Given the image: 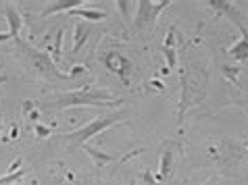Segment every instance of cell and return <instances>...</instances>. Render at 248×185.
Wrapping results in <instances>:
<instances>
[{"mask_svg": "<svg viewBox=\"0 0 248 185\" xmlns=\"http://www.w3.org/2000/svg\"><path fill=\"white\" fill-rule=\"evenodd\" d=\"M132 185H134V183H132Z\"/></svg>", "mask_w": 248, "mask_h": 185, "instance_id": "cb8c5ba5", "label": "cell"}, {"mask_svg": "<svg viewBox=\"0 0 248 185\" xmlns=\"http://www.w3.org/2000/svg\"><path fill=\"white\" fill-rule=\"evenodd\" d=\"M84 152L94 160L96 167H105V164L115 160L113 154H107V152H102V150H98V148H92V146H84Z\"/></svg>", "mask_w": 248, "mask_h": 185, "instance_id": "7c38bea8", "label": "cell"}, {"mask_svg": "<svg viewBox=\"0 0 248 185\" xmlns=\"http://www.w3.org/2000/svg\"><path fill=\"white\" fill-rule=\"evenodd\" d=\"M123 102V98H115L108 92H94L88 87L75 92H63L54 98H48L44 104L50 108H73V106H100V108H117Z\"/></svg>", "mask_w": 248, "mask_h": 185, "instance_id": "6da1fadb", "label": "cell"}, {"mask_svg": "<svg viewBox=\"0 0 248 185\" xmlns=\"http://www.w3.org/2000/svg\"><path fill=\"white\" fill-rule=\"evenodd\" d=\"M67 15L84 17V19H88V21H100V19H107V11H100V9H84V6H78V9L67 11Z\"/></svg>", "mask_w": 248, "mask_h": 185, "instance_id": "9c48e42d", "label": "cell"}, {"mask_svg": "<svg viewBox=\"0 0 248 185\" xmlns=\"http://www.w3.org/2000/svg\"><path fill=\"white\" fill-rule=\"evenodd\" d=\"M209 4H211V9H215L219 13V15H225L230 21L236 23L242 36H248V29H246V25H244V19H242V15H240V11H238L236 4L227 2V0H209Z\"/></svg>", "mask_w": 248, "mask_h": 185, "instance_id": "5b68a950", "label": "cell"}, {"mask_svg": "<svg viewBox=\"0 0 248 185\" xmlns=\"http://www.w3.org/2000/svg\"><path fill=\"white\" fill-rule=\"evenodd\" d=\"M221 71L225 73V77H227V79L236 81V75H238V67H233V69H232V67H223Z\"/></svg>", "mask_w": 248, "mask_h": 185, "instance_id": "d6986e66", "label": "cell"}, {"mask_svg": "<svg viewBox=\"0 0 248 185\" xmlns=\"http://www.w3.org/2000/svg\"><path fill=\"white\" fill-rule=\"evenodd\" d=\"M171 2L169 0H163V2H150V0H140L136 2V21H134V27L136 29H142V27H153L158 13L163 9H167Z\"/></svg>", "mask_w": 248, "mask_h": 185, "instance_id": "277c9868", "label": "cell"}, {"mask_svg": "<svg viewBox=\"0 0 248 185\" xmlns=\"http://www.w3.org/2000/svg\"><path fill=\"white\" fill-rule=\"evenodd\" d=\"M117 9H121V15L125 21H132V11L129 9H136V2H129V0H119L117 2Z\"/></svg>", "mask_w": 248, "mask_h": 185, "instance_id": "5bb4252c", "label": "cell"}, {"mask_svg": "<svg viewBox=\"0 0 248 185\" xmlns=\"http://www.w3.org/2000/svg\"><path fill=\"white\" fill-rule=\"evenodd\" d=\"M81 2L79 0H59V2H50L42 11V17H48V15H54V13H61V11H71V9H78Z\"/></svg>", "mask_w": 248, "mask_h": 185, "instance_id": "30bf717a", "label": "cell"}, {"mask_svg": "<svg viewBox=\"0 0 248 185\" xmlns=\"http://www.w3.org/2000/svg\"><path fill=\"white\" fill-rule=\"evenodd\" d=\"M33 131H36L38 135V140H44V138H50V129L44 127V125H40V123H33Z\"/></svg>", "mask_w": 248, "mask_h": 185, "instance_id": "ac0fdd59", "label": "cell"}, {"mask_svg": "<svg viewBox=\"0 0 248 185\" xmlns=\"http://www.w3.org/2000/svg\"><path fill=\"white\" fill-rule=\"evenodd\" d=\"M17 44H21L23 48V54L27 58H30V63L31 67L36 69V73L40 75V77H44L48 81H69V79H73V75L71 73H61L57 67H54V60L52 57L48 52H42V50H38V48H31V46H27L25 42H21V40H17Z\"/></svg>", "mask_w": 248, "mask_h": 185, "instance_id": "3957f363", "label": "cell"}, {"mask_svg": "<svg viewBox=\"0 0 248 185\" xmlns=\"http://www.w3.org/2000/svg\"><path fill=\"white\" fill-rule=\"evenodd\" d=\"M6 21H9V33H11V38L15 40H21L19 38V33H21V27H23V19L21 15H19V11H15L13 6L6 4Z\"/></svg>", "mask_w": 248, "mask_h": 185, "instance_id": "52a82bcc", "label": "cell"}, {"mask_svg": "<svg viewBox=\"0 0 248 185\" xmlns=\"http://www.w3.org/2000/svg\"><path fill=\"white\" fill-rule=\"evenodd\" d=\"M127 113L125 111H115V113H108L105 116H100V119H94L92 123H88L86 127L78 129V131H69V133H63V140L69 142L73 148H84L86 142L94 138V135H98L100 131H105V129L113 127L115 123H119L121 119H125Z\"/></svg>", "mask_w": 248, "mask_h": 185, "instance_id": "7a4b0ae2", "label": "cell"}, {"mask_svg": "<svg viewBox=\"0 0 248 185\" xmlns=\"http://www.w3.org/2000/svg\"><path fill=\"white\" fill-rule=\"evenodd\" d=\"M23 175H25V169H19L17 173H9L6 177H0V185H11V183H15V181L21 179Z\"/></svg>", "mask_w": 248, "mask_h": 185, "instance_id": "2e32d148", "label": "cell"}, {"mask_svg": "<svg viewBox=\"0 0 248 185\" xmlns=\"http://www.w3.org/2000/svg\"><path fill=\"white\" fill-rule=\"evenodd\" d=\"M61 48H63V29L57 33L54 38V44H52V60H59L61 58Z\"/></svg>", "mask_w": 248, "mask_h": 185, "instance_id": "9a60e30c", "label": "cell"}, {"mask_svg": "<svg viewBox=\"0 0 248 185\" xmlns=\"http://www.w3.org/2000/svg\"><path fill=\"white\" fill-rule=\"evenodd\" d=\"M163 52H165V58H167L169 69H173L175 63H177V52H175V48H167V46H163Z\"/></svg>", "mask_w": 248, "mask_h": 185, "instance_id": "e0dca14e", "label": "cell"}, {"mask_svg": "<svg viewBox=\"0 0 248 185\" xmlns=\"http://www.w3.org/2000/svg\"><path fill=\"white\" fill-rule=\"evenodd\" d=\"M230 54L238 63H248V36H242V40L238 44H233L230 48Z\"/></svg>", "mask_w": 248, "mask_h": 185, "instance_id": "4fadbf2b", "label": "cell"}, {"mask_svg": "<svg viewBox=\"0 0 248 185\" xmlns=\"http://www.w3.org/2000/svg\"><path fill=\"white\" fill-rule=\"evenodd\" d=\"M244 146H246V148H248V142H244Z\"/></svg>", "mask_w": 248, "mask_h": 185, "instance_id": "7402d4cb", "label": "cell"}, {"mask_svg": "<svg viewBox=\"0 0 248 185\" xmlns=\"http://www.w3.org/2000/svg\"><path fill=\"white\" fill-rule=\"evenodd\" d=\"M105 65L111 69L113 73H119L123 84H129V71H132V63L119 52H108L105 54Z\"/></svg>", "mask_w": 248, "mask_h": 185, "instance_id": "8992f818", "label": "cell"}, {"mask_svg": "<svg viewBox=\"0 0 248 185\" xmlns=\"http://www.w3.org/2000/svg\"><path fill=\"white\" fill-rule=\"evenodd\" d=\"M0 131H2V114H0Z\"/></svg>", "mask_w": 248, "mask_h": 185, "instance_id": "44dd1931", "label": "cell"}, {"mask_svg": "<svg viewBox=\"0 0 248 185\" xmlns=\"http://www.w3.org/2000/svg\"><path fill=\"white\" fill-rule=\"evenodd\" d=\"M0 71H2V67H0Z\"/></svg>", "mask_w": 248, "mask_h": 185, "instance_id": "603a6c76", "label": "cell"}, {"mask_svg": "<svg viewBox=\"0 0 248 185\" xmlns=\"http://www.w3.org/2000/svg\"><path fill=\"white\" fill-rule=\"evenodd\" d=\"M173 171V148H167L161 156V169H158V179H169Z\"/></svg>", "mask_w": 248, "mask_h": 185, "instance_id": "8fae6325", "label": "cell"}, {"mask_svg": "<svg viewBox=\"0 0 248 185\" xmlns=\"http://www.w3.org/2000/svg\"><path fill=\"white\" fill-rule=\"evenodd\" d=\"M90 31H92V27L88 25V23L73 25V48H71L73 54H78L81 50V46L86 44V40H88V36H90Z\"/></svg>", "mask_w": 248, "mask_h": 185, "instance_id": "ba28073f", "label": "cell"}, {"mask_svg": "<svg viewBox=\"0 0 248 185\" xmlns=\"http://www.w3.org/2000/svg\"><path fill=\"white\" fill-rule=\"evenodd\" d=\"M6 40H13L11 33H9V31H6V33H0V42H6Z\"/></svg>", "mask_w": 248, "mask_h": 185, "instance_id": "ffe728a7", "label": "cell"}]
</instances>
